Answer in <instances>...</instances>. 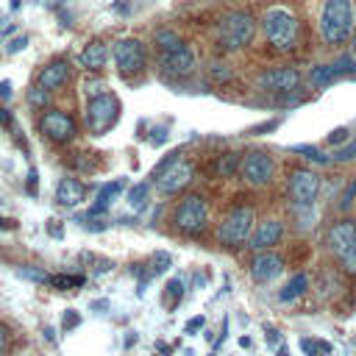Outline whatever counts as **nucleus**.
<instances>
[{
	"label": "nucleus",
	"instance_id": "17",
	"mask_svg": "<svg viewBox=\"0 0 356 356\" xmlns=\"http://www.w3.org/2000/svg\"><path fill=\"white\" fill-rule=\"evenodd\" d=\"M67 78H70V61L56 58V61H50V64L39 72V86H42L44 92H56V89H61V86L67 83Z\"/></svg>",
	"mask_w": 356,
	"mask_h": 356
},
{
	"label": "nucleus",
	"instance_id": "20",
	"mask_svg": "<svg viewBox=\"0 0 356 356\" xmlns=\"http://www.w3.org/2000/svg\"><path fill=\"white\" fill-rule=\"evenodd\" d=\"M120 192H122V181H111V184H103V186H100V192H97V200H95V206L89 209V217H95V214H103V211L111 206V200H114Z\"/></svg>",
	"mask_w": 356,
	"mask_h": 356
},
{
	"label": "nucleus",
	"instance_id": "39",
	"mask_svg": "<svg viewBox=\"0 0 356 356\" xmlns=\"http://www.w3.org/2000/svg\"><path fill=\"white\" fill-rule=\"evenodd\" d=\"M203 323H206V317H203V314H200V317H192V320L186 323V328H184V331H186V334H192V331L203 328Z\"/></svg>",
	"mask_w": 356,
	"mask_h": 356
},
{
	"label": "nucleus",
	"instance_id": "13",
	"mask_svg": "<svg viewBox=\"0 0 356 356\" xmlns=\"http://www.w3.org/2000/svg\"><path fill=\"white\" fill-rule=\"evenodd\" d=\"M256 83L264 92H292L300 83V72L295 67H273V70L259 72Z\"/></svg>",
	"mask_w": 356,
	"mask_h": 356
},
{
	"label": "nucleus",
	"instance_id": "45",
	"mask_svg": "<svg viewBox=\"0 0 356 356\" xmlns=\"http://www.w3.org/2000/svg\"><path fill=\"white\" fill-rule=\"evenodd\" d=\"M6 25H8V22H6V17H0V31H6Z\"/></svg>",
	"mask_w": 356,
	"mask_h": 356
},
{
	"label": "nucleus",
	"instance_id": "42",
	"mask_svg": "<svg viewBox=\"0 0 356 356\" xmlns=\"http://www.w3.org/2000/svg\"><path fill=\"white\" fill-rule=\"evenodd\" d=\"M6 345H8V328H6V325H0V356L6 353Z\"/></svg>",
	"mask_w": 356,
	"mask_h": 356
},
{
	"label": "nucleus",
	"instance_id": "5",
	"mask_svg": "<svg viewBox=\"0 0 356 356\" xmlns=\"http://www.w3.org/2000/svg\"><path fill=\"white\" fill-rule=\"evenodd\" d=\"M253 222H256V214L250 206H234L222 220H220V228H217V239L228 248H236L242 245L245 239H250L253 234Z\"/></svg>",
	"mask_w": 356,
	"mask_h": 356
},
{
	"label": "nucleus",
	"instance_id": "29",
	"mask_svg": "<svg viewBox=\"0 0 356 356\" xmlns=\"http://www.w3.org/2000/svg\"><path fill=\"white\" fill-rule=\"evenodd\" d=\"M350 159H356V139H348V145L334 150V161H350Z\"/></svg>",
	"mask_w": 356,
	"mask_h": 356
},
{
	"label": "nucleus",
	"instance_id": "23",
	"mask_svg": "<svg viewBox=\"0 0 356 356\" xmlns=\"http://www.w3.org/2000/svg\"><path fill=\"white\" fill-rule=\"evenodd\" d=\"M300 348H303V353L306 356H331V345L328 342H323V339H309V337H303L300 339Z\"/></svg>",
	"mask_w": 356,
	"mask_h": 356
},
{
	"label": "nucleus",
	"instance_id": "40",
	"mask_svg": "<svg viewBox=\"0 0 356 356\" xmlns=\"http://www.w3.org/2000/svg\"><path fill=\"white\" fill-rule=\"evenodd\" d=\"M345 139H348V131H345V128H337V131L328 136L331 145H339V142H345Z\"/></svg>",
	"mask_w": 356,
	"mask_h": 356
},
{
	"label": "nucleus",
	"instance_id": "46",
	"mask_svg": "<svg viewBox=\"0 0 356 356\" xmlns=\"http://www.w3.org/2000/svg\"><path fill=\"white\" fill-rule=\"evenodd\" d=\"M350 39H353V44H350V47H353V56H356V33H353Z\"/></svg>",
	"mask_w": 356,
	"mask_h": 356
},
{
	"label": "nucleus",
	"instance_id": "18",
	"mask_svg": "<svg viewBox=\"0 0 356 356\" xmlns=\"http://www.w3.org/2000/svg\"><path fill=\"white\" fill-rule=\"evenodd\" d=\"M78 61H81V67L83 70H89V72H97V70H103L106 67V61H108V47L103 44V42H89L83 50H81V56H78Z\"/></svg>",
	"mask_w": 356,
	"mask_h": 356
},
{
	"label": "nucleus",
	"instance_id": "31",
	"mask_svg": "<svg viewBox=\"0 0 356 356\" xmlns=\"http://www.w3.org/2000/svg\"><path fill=\"white\" fill-rule=\"evenodd\" d=\"M19 275H25V278H31V281H39V284H47V281H50V275L42 273V270H36V267H33V270H31V267H22Z\"/></svg>",
	"mask_w": 356,
	"mask_h": 356
},
{
	"label": "nucleus",
	"instance_id": "1",
	"mask_svg": "<svg viewBox=\"0 0 356 356\" xmlns=\"http://www.w3.org/2000/svg\"><path fill=\"white\" fill-rule=\"evenodd\" d=\"M356 31V6L353 0H323L320 8V36L325 44H342Z\"/></svg>",
	"mask_w": 356,
	"mask_h": 356
},
{
	"label": "nucleus",
	"instance_id": "11",
	"mask_svg": "<svg viewBox=\"0 0 356 356\" xmlns=\"http://www.w3.org/2000/svg\"><path fill=\"white\" fill-rule=\"evenodd\" d=\"M317 192H320V175L314 170H306V167L292 170V175H289V197H292L295 206H312Z\"/></svg>",
	"mask_w": 356,
	"mask_h": 356
},
{
	"label": "nucleus",
	"instance_id": "28",
	"mask_svg": "<svg viewBox=\"0 0 356 356\" xmlns=\"http://www.w3.org/2000/svg\"><path fill=\"white\" fill-rule=\"evenodd\" d=\"M145 197H147V184H136V186H131V192H128V203H131L134 209H139V206L145 203Z\"/></svg>",
	"mask_w": 356,
	"mask_h": 356
},
{
	"label": "nucleus",
	"instance_id": "34",
	"mask_svg": "<svg viewBox=\"0 0 356 356\" xmlns=\"http://www.w3.org/2000/svg\"><path fill=\"white\" fill-rule=\"evenodd\" d=\"M170 264H172L170 253H156V259H153V273H164Z\"/></svg>",
	"mask_w": 356,
	"mask_h": 356
},
{
	"label": "nucleus",
	"instance_id": "21",
	"mask_svg": "<svg viewBox=\"0 0 356 356\" xmlns=\"http://www.w3.org/2000/svg\"><path fill=\"white\" fill-rule=\"evenodd\" d=\"M337 78H339L337 64H320V67H314L312 75H309V81H312L314 86H328V83H334Z\"/></svg>",
	"mask_w": 356,
	"mask_h": 356
},
{
	"label": "nucleus",
	"instance_id": "22",
	"mask_svg": "<svg viewBox=\"0 0 356 356\" xmlns=\"http://www.w3.org/2000/svg\"><path fill=\"white\" fill-rule=\"evenodd\" d=\"M306 286H309V278H306V273H298L284 289H281V300H295V298H300L303 292H306Z\"/></svg>",
	"mask_w": 356,
	"mask_h": 356
},
{
	"label": "nucleus",
	"instance_id": "3",
	"mask_svg": "<svg viewBox=\"0 0 356 356\" xmlns=\"http://www.w3.org/2000/svg\"><path fill=\"white\" fill-rule=\"evenodd\" d=\"M256 36V17L245 8L225 11L217 19V44L222 50H242Z\"/></svg>",
	"mask_w": 356,
	"mask_h": 356
},
{
	"label": "nucleus",
	"instance_id": "38",
	"mask_svg": "<svg viewBox=\"0 0 356 356\" xmlns=\"http://www.w3.org/2000/svg\"><path fill=\"white\" fill-rule=\"evenodd\" d=\"M167 292H170V298H178V300H181V295H184V284H181L178 278H172V281L167 284Z\"/></svg>",
	"mask_w": 356,
	"mask_h": 356
},
{
	"label": "nucleus",
	"instance_id": "30",
	"mask_svg": "<svg viewBox=\"0 0 356 356\" xmlns=\"http://www.w3.org/2000/svg\"><path fill=\"white\" fill-rule=\"evenodd\" d=\"M295 150H298V153H306V159H312V161H317V164H325V161H328V156H323L317 147H309V145H298Z\"/></svg>",
	"mask_w": 356,
	"mask_h": 356
},
{
	"label": "nucleus",
	"instance_id": "15",
	"mask_svg": "<svg viewBox=\"0 0 356 356\" xmlns=\"http://www.w3.org/2000/svg\"><path fill=\"white\" fill-rule=\"evenodd\" d=\"M281 273H284V259L278 253H273V250H259L253 256V261H250V275L256 281H261V284L278 278Z\"/></svg>",
	"mask_w": 356,
	"mask_h": 356
},
{
	"label": "nucleus",
	"instance_id": "2",
	"mask_svg": "<svg viewBox=\"0 0 356 356\" xmlns=\"http://www.w3.org/2000/svg\"><path fill=\"white\" fill-rule=\"evenodd\" d=\"M261 31H264V39H267L278 53L295 50L298 36H300L298 17H295L289 8H281V6H273V8L264 11V17H261Z\"/></svg>",
	"mask_w": 356,
	"mask_h": 356
},
{
	"label": "nucleus",
	"instance_id": "8",
	"mask_svg": "<svg viewBox=\"0 0 356 356\" xmlns=\"http://www.w3.org/2000/svg\"><path fill=\"white\" fill-rule=\"evenodd\" d=\"M111 56H114L117 72L125 75V78H128V75H139V72L147 67V50H145V44H142L139 39H134V36H125V39L114 42Z\"/></svg>",
	"mask_w": 356,
	"mask_h": 356
},
{
	"label": "nucleus",
	"instance_id": "16",
	"mask_svg": "<svg viewBox=\"0 0 356 356\" xmlns=\"http://www.w3.org/2000/svg\"><path fill=\"white\" fill-rule=\"evenodd\" d=\"M281 234H284V222H281V220H264V222H259V225L253 228V234H250V248H253V250H270L273 245H278Z\"/></svg>",
	"mask_w": 356,
	"mask_h": 356
},
{
	"label": "nucleus",
	"instance_id": "43",
	"mask_svg": "<svg viewBox=\"0 0 356 356\" xmlns=\"http://www.w3.org/2000/svg\"><path fill=\"white\" fill-rule=\"evenodd\" d=\"M0 122H3V125H11V117H8L6 108H0Z\"/></svg>",
	"mask_w": 356,
	"mask_h": 356
},
{
	"label": "nucleus",
	"instance_id": "4",
	"mask_svg": "<svg viewBox=\"0 0 356 356\" xmlns=\"http://www.w3.org/2000/svg\"><path fill=\"white\" fill-rule=\"evenodd\" d=\"M192 178H195V167L181 153H170L153 170V181H156V189L161 195H178V192H184L192 184Z\"/></svg>",
	"mask_w": 356,
	"mask_h": 356
},
{
	"label": "nucleus",
	"instance_id": "37",
	"mask_svg": "<svg viewBox=\"0 0 356 356\" xmlns=\"http://www.w3.org/2000/svg\"><path fill=\"white\" fill-rule=\"evenodd\" d=\"M28 100H31L33 106H42V103L47 100V92H44L42 86H39V89H31V95H28Z\"/></svg>",
	"mask_w": 356,
	"mask_h": 356
},
{
	"label": "nucleus",
	"instance_id": "24",
	"mask_svg": "<svg viewBox=\"0 0 356 356\" xmlns=\"http://www.w3.org/2000/svg\"><path fill=\"white\" fill-rule=\"evenodd\" d=\"M153 42L159 44V50L164 53V50H172V47H178V44H184L181 42V36L175 33V31H159L156 36H153Z\"/></svg>",
	"mask_w": 356,
	"mask_h": 356
},
{
	"label": "nucleus",
	"instance_id": "25",
	"mask_svg": "<svg viewBox=\"0 0 356 356\" xmlns=\"http://www.w3.org/2000/svg\"><path fill=\"white\" fill-rule=\"evenodd\" d=\"M209 78L217 81V83H222V81H231L234 72H231V67H228L225 61H211V64H209Z\"/></svg>",
	"mask_w": 356,
	"mask_h": 356
},
{
	"label": "nucleus",
	"instance_id": "6",
	"mask_svg": "<svg viewBox=\"0 0 356 356\" xmlns=\"http://www.w3.org/2000/svg\"><path fill=\"white\" fill-rule=\"evenodd\" d=\"M328 248L348 273H356V220H339L328 228Z\"/></svg>",
	"mask_w": 356,
	"mask_h": 356
},
{
	"label": "nucleus",
	"instance_id": "26",
	"mask_svg": "<svg viewBox=\"0 0 356 356\" xmlns=\"http://www.w3.org/2000/svg\"><path fill=\"white\" fill-rule=\"evenodd\" d=\"M47 284L56 286V289H75V286L83 284V275H50Z\"/></svg>",
	"mask_w": 356,
	"mask_h": 356
},
{
	"label": "nucleus",
	"instance_id": "32",
	"mask_svg": "<svg viewBox=\"0 0 356 356\" xmlns=\"http://www.w3.org/2000/svg\"><path fill=\"white\" fill-rule=\"evenodd\" d=\"M78 323H81L78 312H75V309H67V312H64V317H61V328H64V331H72Z\"/></svg>",
	"mask_w": 356,
	"mask_h": 356
},
{
	"label": "nucleus",
	"instance_id": "14",
	"mask_svg": "<svg viewBox=\"0 0 356 356\" xmlns=\"http://www.w3.org/2000/svg\"><path fill=\"white\" fill-rule=\"evenodd\" d=\"M195 64H197V61H195V53H192V47H186V44H178V47L161 53V70H164L167 75L184 78V75L195 72Z\"/></svg>",
	"mask_w": 356,
	"mask_h": 356
},
{
	"label": "nucleus",
	"instance_id": "41",
	"mask_svg": "<svg viewBox=\"0 0 356 356\" xmlns=\"http://www.w3.org/2000/svg\"><path fill=\"white\" fill-rule=\"evenodd\" d=\"M14 95V86H11V81H0V100H8Z\"/></svg>",
	"mask_w": 356,
	"mask_h": 356
},
{
	"label": "nucleus",
	"instance_id": "36",
	"mask_svg": "<svg viewBox=\"0 0 356 356\" xmlns=\"http://www.w3.org/2000/svg\"><path fill=\"white\" fill-rule=\"evenodd\" d=\"M353 195H356V181H350V186L345 189V195H342V200H339V209H348V206L353 203Z\"/></svg>",
	"mask_w": 356,
	"mask_h": 356
},
{
	"label": "nucleus",
	"instance_id": "44",
	"mask_svg": "<svg viewBox=\"0 0 356 356\" xmlns=\"http://www.w3.org/2000/svg\"><path fill=\"white\" fill-rule=\"evenodd\" d=\"M11 225H14L11 220H6V217H0V228H11Z\"/></svg>",
	"mask_w": 356,
	"mask_h": 356
},
{
	"label": "nucleus",
	"instance_id": "10",
	"mask_svg": "<svg viewBox=\"0 0 356 356\" xmlns=\"http://www.w3.org/2000/svg\"><path fill=\"white\" fill-rule=\"evenodd\" d=\"M239 175L250 184V186H267L275 175V161L270 153L264 150H250L242 156L239 161Z\"/></svg>",
	"mask_w": 356,
	"mask_h": 356
},
{
	"label": "nucleus",
	"instance_id": "27",
	"mask_svg": "<svg viewBox=\"0 0 356 356\" xmlns=\"http://www.w3.org/2000/svg\"><path fill=\"white\" fill-rule=\"evenodd\" d=\"M239 161H242L239 153H225V159H222V156L217 159V172H220V175H231Z\"/></svg>",
	"mask_w": 356,
	"mask_h": 356
},
{
	"label": "nucleus",
	"instance_id": "7",
	"mask_svg": "<svg viewBox=\"0 0 356 356\" xmlns=\"http://www.w3.org/2000/svg\"><path fill=\"white\" fill-rule=\"evenodd\" d=\"M209 222V206L203 195H186L175 209V228L186 236H197L206 231Z\"/></svg>",
	"mask_w": 356,
	"mask_h": 356
},
{
	"label": "nucleus",
	"instance_id": "19",
	"mask_svg": "<svg viewBox=\"0 0 356 356\" xmlns=\"http://www.w3.org/2000/svg\"><path fill=\"white\" fill-rule=\"evenodd\" d=\"M83 197H86V189H83V184H81L78 178H61V184H58V189H56V200H58L61 206L72 209V206L83 203Z\"/></svg>",
	"mask_w": 356,
	"mask_h": 356
},
{
	"label": "nucleus",
	"instance_id": "9",
	"mask_svg": "<svg viewBox=\"0 0 356 356\" xmlns=\"http://www.w3.org/2000/svg\"><path fill=\"white\" fill-rule=\"evenodd\" d=\"M117 117H120V100L114 97V95H108V92H100V95H95L92 100H89V106H86V125H89V131L92 134H106L114 122H117Z\"/></svg>",
	"mask_w": 356,
	"mask_h": 356
},
{
	"label": "nucleus",
	"instance_id": "33",
	"mask_svg": "<svg viewBox=\"0 0 356 356\" xmlns=\"http://www.w3.org/2000/svg\"><path fill=\"white\" fill-rule=\"evenodd\" d=\"M25 44H28V36H25V33H19V36L8 39V44H6V53H19V50H25Z\"/></svg>",
	"mask_w": 356,
	"mask_h": 356
},
{
	"label": "nucleus",
	"instance_id": "12",
	"mask_svg": "<svg viewBox=\"0 0 356 356\" xmlns=\"http://www.w3.org/2000/svg\"><path fill=\"white\" fill-rule=\"evenodd\" d=\"M39 128H42V134L47 139H53L58 145H64V142H70L75 136V120L67 111H58V108L44 111L42 120H39Z\"/></svg>",
	"mask_w": 356,
	"mask_h": 356
},
{
	"label": "nucleus",
	"instance_id": "35",
	"mask_svg": "<svg viewBox=\"0 0 356 356\" xmlns=\"http://www.w3.org/2000/svg\"><path fill=\"white\" fill-rule=\"evenodd\" d=\"M25 192H28V195H36V192H39V172H36L33 167L28 170V184H25Z\"/></svg>",
	"mask_w": 356,
	"mask_h": 356
}]
</instances>
